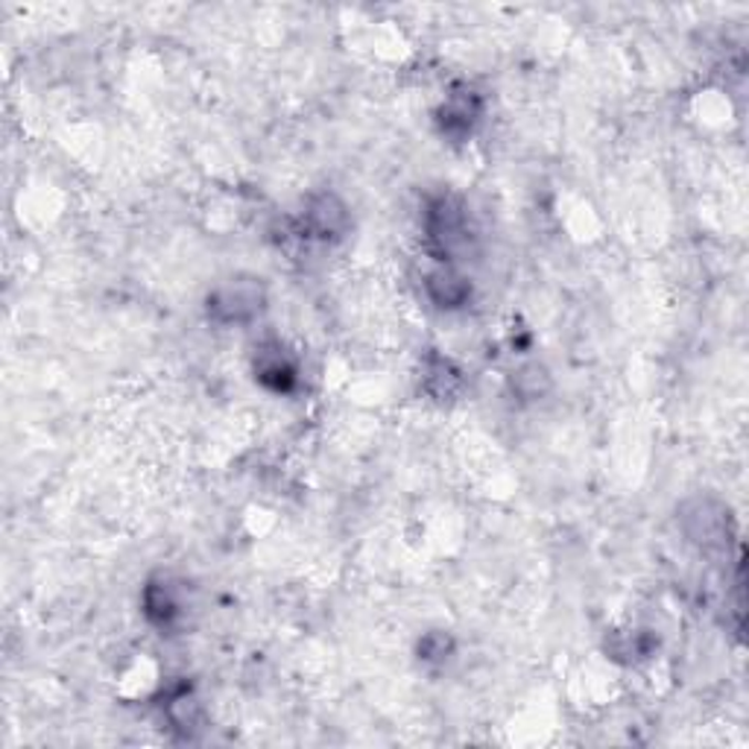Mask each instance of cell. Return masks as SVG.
<instances>
[{"instance_id": "7a4b0ae2", "label": "cell", "mask_w": 749, "mask_h": 749, "mask_svg": "<svg viewBox=\"0 0 749 749\" xmlns=\"http://www.w3.org/2000/svg\"><path fill=\"white\" fill-rule=\"evenodd\" d=\"M264 308V291L259 282H229L209 296V317L223 325H241L259 317Z\"/></svg>"}, {"instance_id": "6da1fadb", "label": "cell", "mask_w": 749, "mask_h": 749, "mask_svg": "<svg viewBox=\"0 0 749 749\" xmlns=\"http://www.w3.org/2000/svg\"><path fill=\"white\" fill-rule=\"evenodd\" d=\"M428 238H431V246L445 259H457L460 252L468 250V217L463 211V205L454 200H436L428 211Z\"/></svg>"}, {"instance_id": "277c9868", "label": "cell", "mask_w": 749, "mask_h": 749, "mask_svg": "<svg viewBox=\"0 0 749 749\" xmlns=\"http://www.w3.org/2000/svg\"><path fill=\"white\" fill-rule=\"evenodd\" d=\"M255 372H259L261 381L267 383V387H273V390H287V387L296 381V367H293V360L284 355L282 346L261 349Z\"/></svg>"}, {"instance_id": "5b68a950", "label": "cell", "mask_w": 749, "mask_h": 749, "mask_svg": "<svg viewBox=\"0 0 749 749\" xmlns=\"http://www.w3.org/2000/svg\"><path fill=\"white\" fill-rule=\"evenodd\" d=\"M428 293H431V299L440 305V308H457L463 302L468 299V282L463 275L451 273V270H440V273H433L428 278Z\"/></svg>"}, {"instance_id": "3957f363", "label": "cell", "mask_w": 749, "mask_h": 749, "mask_svg": "<svg viewBox=\"0 0 749 749\" xmlns=\"http://www.w3.org/2000/svg\"><path fill=\"white\" fill-rule=\"evenodd\" d=\"M302 223L310 232V238L328 241V238H340L346 232L349 217H346V209H342L340 202L328 197V193H323V197H314L308 202V211L302 217Z\"/></svg>"}]
</instances>
